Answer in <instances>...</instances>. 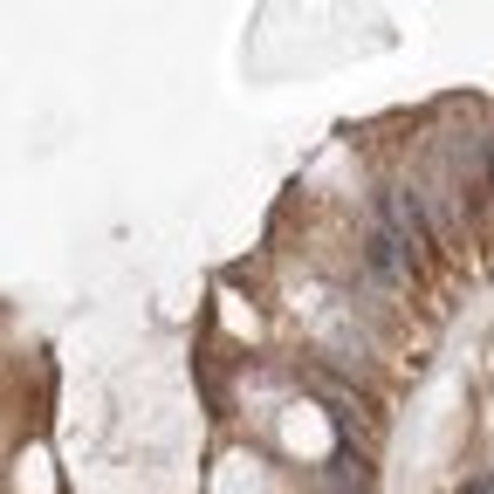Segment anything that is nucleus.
Instances as JSON below:
<instances>
[{
	"label": "nucleus",
	"instance_id": "obj_1",
	"mask_svg": "<svg viewBox=\"0 0 494 494\" xmlns=\"http://www.w3.org/2000/svg\"><path fill=\"white\" fill-rule=\"evenodd\" d=\"M378 206H385L391 233H399L405 247H426V241H432V220H426V200H419V193H405V185H391V193H378Z\"/></svg>",
	"mask_w": 494,
	"mask_h": 494
},
{
	"label": "nucleus",
	"instance_id": "obj_2",
	"mask_svg": "<svg viewBox=\"0 0 494 494\" xmlns=\"http://www.w3.org/2000/svg\"><path fill=\"white\" fill-rule=\"evenodd\" d=\"M399 247H405V241H399L391 227H378V233H370V241H364V262H370V275H385V282L399 275Z\"/></svg>",
	"mask_w": 494,
	"mask_h": 494
}]
</instances>
